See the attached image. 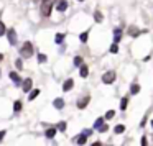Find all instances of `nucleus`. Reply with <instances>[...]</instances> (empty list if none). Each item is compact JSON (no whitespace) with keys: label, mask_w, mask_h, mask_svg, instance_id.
<instances>
[{"label":"nucleus","mask_w":153,"mask_h":146,"mask_svg":"<svg viewBox=\"0 0 153 146\" xmlns=\"http://www.w3.org/2000/svg\"><path fill=\"white\" fill-rule=\"evenodd\" d=\"M20 54H21V58H30V56L33 54V45L26 41L25 45L21 46V49H20Z\"/></svg>","instance_id":"1"},{"label":"nucleus","mask_w":153,"mask_h":146,"mask_svg":"<svg viewBox=\"0 0 153 146\" xmlns=\"http://www.w3.org/2000/svg\"><path fill=\"white\" fill-rule=\"evenodd\" d=\"M51 8H53V0H45L41 5V15L43 16H50Z\"/></svg>","instance_id":"2"},{"label":"nucleus","mask_w":153,"mask_h":146,"mask_svg":"<svg viewBox=\"0 0 153 146\" xmlns=\"http://www.w3.org/2000/svg\"><path fill=\"white\" fill-rule=\"evenodd\" d=\"M115 81V71H107L104 76H102V82L104 84H112Z\"/></svg>","instance_id":"3"},{"label":"nucleus","mask_w":153,"mask_h":146,"mask_svg":"<svg viewBox=\"0 0 153 146\" xmlns=\"http://www.w3.org/2000/svg\"><path fill=\"white\" fill-rule=\"evenodd\" d=\"M89 100H91V97H89V95L82 97L81 100H77V107H79L81 110H82V108H86V107H87V104H89Z\"/></svg>","instance_id":"4"},{"label":"nucleus","mask_w":153,"mask_h":146,"mask_svg":"<svg viewBox=\"0 0 153 146\" xmlns=\"http://www.w3.org/2000/svg\"><path fill=\"white\" fill-rule=\"evenodd\" d=\"M7 36H8L10 45H17V33H15V30H8L7 31Z\"/></svg>","instance_id":"5"},{"label":"nucleus","mask_w":153,"mask_h":146,"mask_svg":"<svg viewBox=\"0 0 153 146\" xmlns=\"http://www.w3.org/2000/svg\"><path fill=\"white\" fill-rule=\"evenodd\" d=\"M31 87H33V81H31V79H26V81H23V90H25V92H30Z\"/></svg>","instance_id":"6"},{"label":"nucleus","mask_w":153,"mask_h":146,"mask_svg":"<svg viewBox=\"0 0 153 146\" xmlns=\"http://www.w3.org/2000/svg\"><path fill=\"white\" fill-rule=\"evenodd\" d=\"M120 38H122V30L115 28V30H114V43L117 45L119 41H120Z\"/></svg>","instance_id":"7"},{"label":"nucleus","mask_w":153,"mask_h":146,"mask_svg":"<svg viewBox=\"0 0 153 146\" xmlns=\"http://www.w3.org/2000/svg\"><path fill=\"white\" fill-rule=\"evenodd\" d=\"M72 86H74V81H72V79H68V81L64 82V86H63V90H64V92L71 90V89H72Z\"/></svg>","instance_id":"8"},{"label":"nucleus","mask_w":153,"mask_h":146,"mask_svg":"<svg viewBox=\"0 0 153 146\" xmlns=\"http://www.w3.org/2000/svg\"><path fill=\"white\" fill-rule=\"evenodd\" d=\"M140 33H142V31L138 30L137 26H130V28H128V35H130V36H133V38H135V36H138Z\"/></svg>","instance_id":"9"},{"label":"nucleus","mask_w":153,"mask_h":146,"mask_svg":"<svg viewBox=\"0 0 153 146\" xmlns=\"http://www.w3.org/2000/svg\"><path fill=\"white\" fill-rule=\"evenodd\" d=\"M68 5H69V3H68L66 0H61V2L56 5V8H58V12H64L68 8Z\"/></svg>","instance_id":"10"},{"label":"nucleus","mask_w":153,"mask_h":146,"mask_svg":"<svg viewBox=\"0 0 153 146\" xmlns=\"http://www.w3.org/2000/svg\"><path fill=\"white\" fill-rule=\"evenodd\" d=\"M10 79H12V81H13V82H15V84H20V82H21L20 76H18L17 72H13V71H12V72H10Z\"/></svg>","instance_id":"11"},{"label":"nucleus","mask_w":153,"mask_h":146,"mask_svg":"<svg viewBox=\"0 0 153 146\" xmlns=\"http://www.w3.org/2000/svg\"><path fill=\"white\" fill-rule=\"evenodd\" d=\"M53 105L56 107L58 110H61L63 107H64V100H63V99H56V100L53 102Z\"/></svg>","instance_id":"12"},{"label":"nucleus","mask_w":153,"mask_h":146,"mask_svg":"<svg viewBox=\"0 0 153 146\" xmlns=\"http://www.w3.org/2000/svg\"><path fill=\"white\" fill-rule=\"evenodd\" d=\"M45 135H46V138H53V136L56 135V128H54V126H53V128H48Z\"/></svg>","instance_id":"13"},{"label":"nucleus","mask_w":153,"mask_h":146,"mask_svg":"<svg viewBox=\"0 0 153 146\" xmlns=\"http://www.w3.org/2000/svg\"><path fill=\"white\" fill-rule=\"evenodd\" d=\"M86 140H87V136L84 135V133H82V135H79V136H77L76 143H77V145H84V143H86Z\"/></svg>","instance_id":"14"},{"label":"nucleus","mask_w":153,"mask_h":146,"mask_svg":"<svg viewBox=\"0 0 153 146\" xmlns=\"http://www.w3.org/2000/svg\"><path fill=\"white\" fill-rule=\"evenodd\" d=\"M38 95H40V89H35V90L30 92V97H28V99H30V100H35Z\"/></svg>","instance_id":"15"},{"label":"nucleus","mask_w":153,"mask_h":146,"mask_svg":"<svg viewBox=\"0 0 153 146\" xmlns=\"http://www.w3.org/2000/svg\"><path fill=\"white\" fill-rule=\"evenodd\" d=\"M102 125H104V118H97L96 123H94V130H99Z\"/></svg>","instance_id":"16"},{"label":"nucleus","mask_w":153,"mask_h":146,"mask_svg":"<svg viewBox=\"0 0 153 146\" xmlns=\"http://www.w3.org/2000/svg\"><path fill=\"white\" fill-rule=\"evenodd\" d=\"M87 74H89V67L82 64V66H81V76H82V77H87Z\"/></svg>","instance_id":"17"},{"label":"nucleus","mask_w":153,"mask_h":146,"mask_svg":"<svg viewBox=\"0 0 153 146\" xmlns=\"http://www.w3.org/2000/svg\"><path fill=\"white\" fill-rule=\"evenodd\" d=\"M130 92H132V94H138V92H140V86H138V84H132V86H130Z\"/></svg>","instance_id":"18"},{"label":"nucleus","mask_w":153,"mask_h":146,"mask_svg":"<svg viewBox=\"0 0 153 146\" xmlns=\"http://www.w3.org/2000/svg\"><path fill=\"white\" fill-rule=\"evenodd\" d=\"M127 104H128V99L127 97H123L122 102H120V110H125V108H127Z\"/></svg>","instance_id":"19"},{"label":"nucleus","mask_w":153,"mask_h":146,"mask_svg":"<svg viewBox=\"0 0 153 146\" xmlns=\"http://www.w3.org/2000/svg\"><path fill=\"white\" fill-rule=\"evenodd\" d=\"M66 128H68L66 121H59V125H58V128H56V130H59V131H66Z\"/></svg>","instance_id":"20"},{"label":"nucleus","mask_w":153,"mask_h":146,"mask_svg":"<svg viewBox=\"0 0 153 146\" xmlns=\"http://www.w3.org/2000/svg\"><path fill=\"white\" fill-rule=\"evenodd\" d=\"M114 131H115L117 135H119V133H123V131H125V126H123V125H117L115 128H114Z\"/></svg>","instance_id":"21"},{"label":"nucleus","mask_w":153,"mask_h":146,"mask_svg":"<svg viewBox=\"0 0 153 146\" xmlns=\"http://www.w3.org/2000/svg\"><path fill=\"white\" fill-rule=\"evenodd\" d=\"M94 20H96L97 23H101L102 21V13L101 12H96V13H94Z\"/></svg>","instance_id":"22"},{"label":"nucleus","mask_w":153,"mask_h":146,"mask_svg":"<svg viewBox=\"0 0 153 146\" xmlns=\"http://www.w3.org/2000/svg\"><path fill=\"white\" fill-rule=\"evenodd\" d=\"M114 115H115V112H114V110H109L107 113H105V118H104V120H110V118H114Z\"/></svg>","instance_id":"23"},{"label":"nucleus","mask_w":153,"mask_h":146,"mask_svg":"<svg viewBox=\"0 0 153 146\" xmlns=\"http://www.w3.org/2000/svg\"><path fill=\"white\" fill-rule=\"evenodd\" d=\"M3 35H7V28H5V25L0 21V36H3Z\"/></svg>","instance_id":"24"},{"label":"nucleus","mask_w":153,"mask_h":146,"mask_svg":"<svg viewBox=\"0 0 153 146\" xmlns=\"http://www.w3.org/2000/svg\"><path fill=\"white\" fill-rule=\"evenodd\" d=\"M13 110H15V112H20V110H21V102H20V100H17V102H15V105H13Z\"/></svg>","instance_id":"25"},{"label":"nucleus","mask_w":153,"mask_h":146,"mask_svg":"<svg viewBox=\"0 0 153 146\" xmlns=\"http://www.w3.org/2000/svg\"><path fill=\"white\" fill-rule=\"evenodd\" d=\"M74 64L76 66H82V58L81 56H76V58H74Z\"/></svg>","instance_id":"26"},{"label":"nucleus","mask_w":153,"mask_h":146,"mask_svg":"<svg viewBox=\"0 0 153 146\" xmlns=\"http://www.w3.org/2000/svg\"><path fill=\"white\" fill-rule=\"evenodd\" d=\"M110 53H112V54H115V53H119V46L115 45V43H114V45L110 46Z\"/></svg>","instance_id":"27"},{"label":"nucleus","mask_w":153,"mask_h":146,"mask_svg":"<svg viewBox=\"0 0 153 146\" xmlns=\"http://www.w3.org/2000/svg\"><path fill=\"white\" fill-rule=\"evenodd\" d=\"M109 130V126H107V123H104V125L101 126V128H99V131H101V133H105V131Z\"/></svg>","instance_id":"28"},{"label":"nucleus","mask_w":153,"mask_h":146,"mask_svg":"<svg viewBox=\"0 0 153 146\" xmlns=\"http://www.w3.org/2000/svg\"><path fill=\"white\" fill-rule=\"evenodd\" d=\"M79 40H81L82 43H86V41H87V31H86V33H82V35L79 36Z\"/></svg>","instance_id":"29"},{"label":"nucleus","mask_w":153,"mask_h":146,"mask_svg":"<svg viewBox=\"0 0 153 146\" xmlns=\"http://www.w3.org/2000/svg\"><path fill=\"white\" fill-rule=\"evenodd\" d=\"M38 62H46V56L45 54H38Z\"/></svg>","instance_id":"30"},{"label":"nucleus","mask_w":153,"mask_h":146,"mask_svg":"<svg viewBox=\"0 0 153 146\" xmlns=\"http://www.w3.org/2000/svg\"><path fill=\"white\" fill-rule=\"evenodd\" d=\"M63 40H64V35H56V43H58V45H59Z\"/></svg>","instance_id":"31"},{"label":"nucleus","mask_w":153,"mask_h":146,"mask_svg":"<svg viewBox=\"0 0 153 146\" xmlns=\"http://www.w3.org/2000/svg\"><path fill=\"white\" fill-rule=\"evenodd\" d=\"M142 146H148V141H147V136L142 138Z\"/></svg>","instance_id":"32"},{"label":"nucleus","mask_w":153,"mask_h":146,"mask_svg":"<svg viewBox=\"0 0 153 146\" xmlns=\"http://www.w3.org/2000/svg\"><path fill=\"white\" fill-rule=\"evenodd\" d=\"M5 133H7L5 130H2V131H0V141L3 140V136H5Z\"/></svg>","instance_id":"33"},{"label":"nucleus","mask_w":153,"mask_h":146,"mask_svg":"<svg viewBox=\"0 0 153 146\" xmlns=\"http://www.w3.org/2000/svg\"><path fill=\"white\" fill-rule=\"evenodd\" d=\"M92 146H102L101 141H96V143H92Z\"/></svg>","instance_id":"34"},{"label":"nucleus","mask_w":153,"mask_h":146,"mask_svg":"<svg viewBox=\"0 0 153 146\" xmlns=\"http://www.w3.org/2000/svg\"><path fill=\"white\" fill-rule=\"evenodd\" d=\"M2 58H3V54H2V53H0V61H2Z\"/></svg>","instance_id":"35"},{"label":"nucleus","mask_w":153,"mask_h":146,"mask_svg":"<svg viewBox=\"0 0 153 146\" xmlns=\"http://www.w3.org/2000/svg\"><path fill=\"white\" fill-rule=\"evenodd\" d=\"M150 123H152V128H153V120H152V121H150Z\"/></svg>","instance_id":"36"}]
</instances>
